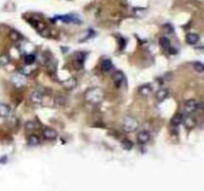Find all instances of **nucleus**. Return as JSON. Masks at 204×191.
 <instances>
[{"label":"nucleus","instance_id":"f8f14e48","mask_svg":"<svg viewBox=\"0 0 204 191\" xmlns=\"http://www.w3.org/2000/svg\"><path fill=\"white\" fill-rule=\"evenodd\" d=\"M63 87L66 90H73L77 87V80L75 78H70L63 82Z\"/></svg>","mask_w":204,"mask_h":191},{"label":"nucleus","instance_id":"b1692460","mask_svg":"<svg viewBox=\"0 0 204 191\" xmlns=\"http://www.w3.org/2000/svg\"><path fill=\"white\" fill-rule=\"evenodd\" d=\"M36 129V124L34 121H27L26 124H25V130H27V132H32Z\"/></svg>","mask_w":204,"mask_h":191},{"label":"nucleus","instance_id":"0eeeda50","mask_svg":"<svg viewBox=\"0 0 204 191\" xmlns=\"http://www.w3.org/2000/svg\"><path fill=\"white\" fill-rule=\"evenodd\" d=\"M137 139L138 143L146 144L151 141V135H149V132H146V130H141V132H138Z\"/></svg>","mask_w":204,"mask_h":191},{"label":"nucleus","instance_id":"2eb2a0df","mask_svg":"<svg viewBox=\"0 0 204 191\" xmlns=\"http://www.w3.org/2000/svg\"><path fill=\"white\" fill-rule=\"evenodd\" d=\"M101 68H102V70H103V72H105V73L110 72V71H112V69H113V63H112V61H110V60H109V59L104 60V61L102 62Z\"/></svg>","mask_w":204,"mask_h":191},{"label":"nucleus","instance_id":"9b49d317","mask_svg":"<svg viewBox=\"0 0 204 191\" xmlns=\"http://www.w3.org/2000/svg\"><path fill=\"white\" fill-rule=\"evenodd\" d=\"M168 97V91L166 89H160L158 90L156 94H155V99H156L157 102H163L164 100H166V98Z\"/></svg>","mask_w":204,"mask_h":191},{"label":"nucleus","instance_id":"1a4fd4ad","mask_svg":"<svg viewBox=\"0 0 204 191\" xmlns=\"http://www.w3.org/2000/svg\"><path fill=\"white\" fill-rule=\"evenodd\" d=\"M138 93L140 96L147 97L152 93V86L151 84H144L138 88Z\"/></svg>","mask_w":204,"mask_h":191},{"label":"nucleus","instance_id":"412c9836","mask_svg":"<svg viewBox=\"0 0 204 191\" xmlns=\"http://www.w3.org/2000/svg\"><path fill=\"white\" fill-rule=\"evenodd\" d=\"M192 66H193V69L196 71L197 73H203L204 72V65L201 62H199V61L194 62L193 64H192Z\"/></svg>","mask_w":204,"mask_h":191},{"label":"nucleus","instance_id":"6ab92c4d","mask_svg":"<svg viewBox=\"0 0 204 191\" xmlns=\"http://www.w3.org/2000/svg\"><path fill=\"white\" fill-rule=\"evenodd\" d=\"M66 98H65L64 96H57L55 98V105H57V107H63V105L66 104Z\"/></svg>","mask_w":204,"mask_h":191},{"label":"nucleus","instance_id":"20e7f679","mask_svg":"<svg viewBox=\"0 0 204 191\" xmlns=\"http://www.w3.org/2000/svg\"><path fill=\"white\" fill-rule=\"evenodd\" d=\"M183 109H184V112L187 113V115H192V113H194L198 109V102L193 99L188 100V101H186L185 104H184Z\"/></svg>","mask_w":204,"mask_h":191},{"label":"nucleus","instance_id":"a878e982","mask_svg":"<svg viewBox=\"0 0 204 191\" xmlns=\"http://www.w3.org/2000/svg\"><path fill=\"white\" fill-rule=\"evenodd\" d=\"M8 63H9V58H8V56L5 55L0 58V64L1 65H7Z\"/></svg>","mask_w":204,"mask_h":191},{"label":"nucleus","instance_id":"39448f33","mask_svg":"<svg viewBox=\"0 0 204 191\" xmlns=\"http://www.w3.org/2000/svg\"><path fill=\"white\" fill-rule=\"evenodd\" d=\"M30 101L34 105H40L42 101H43V94H42L41 91L39 90L33 91L30 95Z\"/></svg>","mask_w":204,"mask_h":191},{"label":"nucleus","instance_id":"f03ea898","mask_svg":"<svg viewBox=\"0 0 204 191\" xmlns=\"http://www.w3.org/2000/svg\"><path fill=\"white\" fill-rule=\"evenodd\" d=\"M138 127V121L132 116H126L123 121V129L126 132H132Z\"/></svg>","mask_w":204,"mask_h":191},{"label":"nucleus","instance_id":"423d86ee","mask_svg":"<svg viewBox=\"0 0 204 191\" xmlns=\"http://www.w3.org/2000/svg\"><path fill=\"white\" fill-rule=\"evenodd\" d=\"M43 136L48 141H55L58 138V132L55 130L50 129V127H46L43 130Z\"/></svg>","mask_w":204,"mask_h":191},{"label":"nucleus","instance_id":"aec40b11","mask_svg":"<svg viewBox=\"0 0 204 191\" xmlns=\"http://www.w3.org/2000/svg\"><path fill=\"white\" fill-rule=\"evenodd\" d=\"M36 61V58L35 56L32 55V54H29V55H26L24 58V62L25 64L27 65V66H31V65H33L34 63Z\"/></svg>","mask_w":204,"mask_h":191},{"label":"nucleus","instance_id":"7ed1b4c3","mask_svg":"<svg viewBox=\"0 0 204 191\" xmlns=\"http://www.w3.org/2000/svg\"><path fill=\"white\" fill-rule=\"evenodd\" d=\"M11 82H12V84L16 88H18V89H21V88H23L25 85L27 84L26 77H25L23 74H20V73L14 74V75L11 77Z\"/></svg>","mask_w":204,"mask_h":191},{"label":"nucleus","instance_id":"bb28decb","mask_svg":"<svg viewBox=\"0 0 204 191\" xmlns=\"http://www.w3.org/2000/svg\"><path fill=\"white\" fill-rule=\"evenodd\" d=\"M164 29L166 30V33H171V32H173V28H172L169 24H166L165 26H164Z\"/></svg>","mask_w":204,"mask_h":191},{"label":"nucleus","instance_id":"dca6fc26","mask_svg":"<svg viewBox=\"0 0 204 191\" xmlns=\"http://www.w3.org/2000/svg\"><path fill=\"white\" fill-rule=\"evenodd\" d=\"M10 113V108L6 104H0V116L6 118Z\"/></svg>","mask_w":204,"mask_h":191},{"label":"nucleus","instance_id":"5701e85b","mask_svg":"<svg viewBox=\"0 0 204 191\" xmlns=\"http://www.w3.org/2000/svg\"><path fill=\"white\" fill-rule=\"evenodd\" d=\"M121 146H123L124 149H126V150H131L132 146H134V143H132L129 139H124V141H121Z\"/></svg>","mask_w":204,"mask_h":191},{"label":"nucleus","instance_id":"393cba45","mask_svg":"<svg viewBox=\"0 0 204 191\" xmlns=\"http://www.w3.org/2000/svg\"><path fill=\"white\" fill-rule=\"evenodd\" d=\"M75 58L77 60V62L79 63L80 65H82L84 63V60H85V54L83 52H79L75 55Z\"/></svg>","mask_w":204,"mask_h":191},{"label":"nucleus","instance_id":"f3484780","mask_svg":"<svg viewBox=\"0 0 204 191\" xmlns=\"http://www.w3.org/2000/svg\"><path fill=\"white\" fill-rule=\"evenodd\" d=\"M159 44L164 51L170 50V48H171L170 47V42H169V40L166 38V37H161L160 40H159Z\"/></svg>","mask_w":204,"mask_h":191},{"label":"nucleus","instance_id":"ddd939ff","mask_svg":"<svg viewBox=\"0 0 204 191\" xmlns=\"http://www.w3.org/2000/svg\"><path fill=\"white\" fill-rule=\"evenodd\" d=\"M199 41V35L198 34H194V33H188L186 35V42L189 45H195L198 43Z\"/></svg>","mask_w":204,"mask_h":191},{"label":"nucleus","instance_id":"4be33fe9","mask_svg":"<svg viewBox=\"0 0 204 191\" xmlns=\"http://www.w3.org/2000/svg\"><path fill=\"white\" fill-rule=\"evenodd\" d=\"M9 37H10L11 40H13V41H19V40H21V38H22L20 33L17 32V31H15V30H11L10 31Z\"/></svg>","mask_w":204,"mask_h":191},{"label":"nucleus","instance_id":"6e6552de","mask_svg":"<svg viewBox=\"0 0 204 191\" xmlns=\"http://www.w3.org/2000/svg\"><path fill=\"white\" fill-rule=\"evenodd\" d=\"M182 124L185 125L186 129L191 130V129H193V127H195V125H196V121H195V119L191 115H188L187 116H185V118L183 116Z\"/></svg>","mask_w":204,"mask_h":191},{"label":"nucleus","instance_id":"9d476101","mask_svg":"<svg viewBox=\"0 0 204 191\" xmlns=\"http://www.w3.org/2000/svg\"><path fill=\"white\" fill-rule=\"evenodd\" d=\"M124 79H126V77H124V73L121 72V71H118V72H116L114 74V76H113V81L115 82V85L117 87H120L121 84L124 82Z\"/></svg>","mask_w":204,"mask_h":191},{"label":"nucleus","instance_id":"a211bd4d","mask_svg":"<svg viewBox=\"0 0 204 191\" xmlns=\"http://www.w3.org/2000/svg\"><path fill=\"white\" fill-rule=\"evenodd\" d=\"M39 143H40V139H39V138L36 135H29V138H28V144L34 146V145H37Z\"/></svg>","mask_w":204,"mask_h":191},{"label":"nucleus","instance_id":"f257e3e1","mask_svg":"<svg viewBox=\"0 0 204 191\" xmlns=\"http://www.w3.org/2000/svg\"><path fill=\"white\" fill-rule=\"evenodd\" d=\"M105 99V93L101 88L95 87L90 88L85 93V100L90 105H99L104 101Z\"/></svg>","mask_w":204,"mask_h":191},{"label":"nucleus","instance_id":"4468645a","mask_svg":"<svg viewBox=\"0 0 204 191\" xmlns=\"http://www.w3.org/2000/svg\"><path fill=\"white\" fill-rule=\"evenodd\" d=\"M182 121H183V115L180 113H177L172 116L170 122L173 127H178V125H180L181 124H182Z\"/></svg>","mask_w":204,"mask_h":191}]
</instances>
